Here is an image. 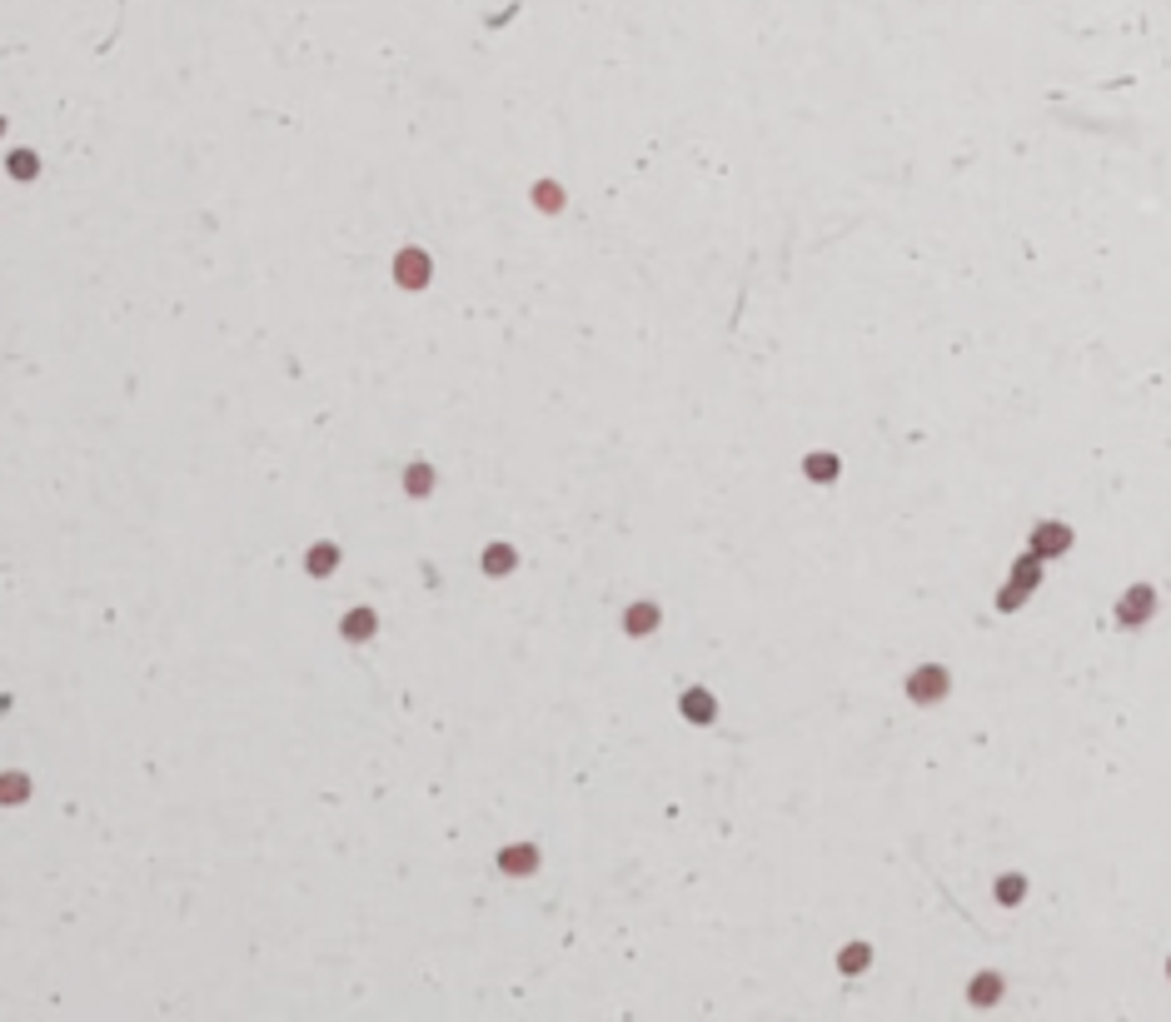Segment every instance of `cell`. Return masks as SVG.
Returning a JSON list of instances; mask_svg holds the SVG:
<instances>
[{
    "label": "cell",
    "mask_w": 1171,
    "mask_h": 1022,
    "mask_svg": "<svg viewBox=\"0 0 1171 1022\" xmlns=\"http://www.w3.org/2000/svg\"><path fill=\"white\" fill-rule=\"evenodd\" d=\"M20 783H26V778H15V773H11V778H0V798H20V793H26Z\"/></svg>",
    "instance_id": "cell-1"
},
{
    "label": "cell",
    "mask_w": 1171,
    "mask_h": 1022,
    "mask_svg": "<svg viewBox=\"0 0 1171 1022\" xmlns=\"http://www.w3.org/2000/svg\"><path fill=\"white\" fill-rule=\"evenodd\" d=\"M11 170H15V175H36V160H30V155H15Z\"/></svg>",
    "instance_id": "cell-2"
}]
</instances>
